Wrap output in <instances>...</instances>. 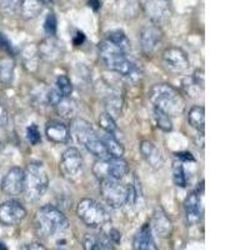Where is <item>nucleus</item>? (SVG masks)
<instances>
[{"label":"nucleus","instance_id":"1","mask_svg":"<svg viewBox=\"0 0 250 250\" xmlns=\"http://www.w3.org/2000/svg\"><path fill=\"white\" fill-rule=\"evenodd\" d=\"M149 99L156 109L169 117H179L185 109V102L180 93L169 84H155L149 91Z\"/></svg>","mask_w":250,"mask_h":250},{"label":"nucleus","instance_id":"2","mask_svg":"<svg viewBox=\"0 0 250 250\" xmlns=\"http://www.w3.org/2000/svg\"><path fill=\"white\" fill-rule=\"evenodd\" d=\"M35 230L40 236H51L62 233L69 228L68 218L53 205L40 208L35 214Z\"/></svg>","mask_w":250,"mask_h":250},{"label":"nucleus","instance_id":"3","mask_svg":"<svg viewBox=\"0 0 250 250\" xmlns=\"http://www.w3.org/2000/svg\"><path fill=\"white\" fill-rule=\"evenodd\" d=\"M24 190L26 199L37 202L46 193L49 187V178L44 165L40 162H31L24 170Z\"/></svg>","mask_w":250,"mask_h":250},{"label":"nucleus","instance_id":"4","mask_svg":"<svg viewBox=\"0 0 250 250\" xmlns=\"http://www.w3.org/2000/svg\"><path fill=\"white\" fill-rule=\"evenodd\" d=\"M99 55L106 68L123 77H131L134 73V64L128 59L126 53L111 44L108 40H104L99 44Z\"/></svg>","mask_w":250,"mask_h":250},{"label":"nucleus","instance_id":"5","mask_svg":"<svg viewBox=\"0 0 250 250\" xmlns=\"http://www.w3.org/2000/svg\"><path fill=\"white\" fill-rule=\"evenodd\" d=\"M77 214L84 224L90 228H100L110 223V215L108 211L95 200L83 199L78 204Z\"/></svg>","mask_w":250,"mask_h":250},{"label":"nucleus","instance_id":"6","mask_svg":"<svg viewBox=\"0 0 250 250\" xmlns=\"http://www.w3.org/2000/svg\"><path fill=\"white\" fill-rule=\"evenodd\" d=\"M100 193L104 200L113 208H122L128 203V185L123 184L120 180H102Z\"/></svg>","mask_w":250,"mask_h":250},{"label":"nucleus","instance_id":"7","mask_svg":"<svg viewBox=\"0 0 250 250\" xmlns=\"http://www.w3.org/2000/svg\"><path fill=\"white\" fill-rule=\"evenodd\" d=\"M59 169L62 174L69 180H78L83 175V158L79 150L68 148L62 153Z\"/></svg>","mask_w":250,"mask_h":250},{"label":"nucleus","instance_id":"8","mask_svg":"<svg viewBox=\"0 0 250 250\" xmlns=\"http://www.w3.org/2000/svg\"><path fill=\"white\" fill-rule=\"evenodd\" d=\"M163 64L164 68L171 74H183L189 69V59L183 49L170 46L163 53Z\"/></svg>","mask_w":250,"mask_h":250},{"label":"nucleus","instance_id":"9","mask_svg":"<svg viewBox=\"0 0 250 250\" xmlns=\"http://www.w3.org/2000/svg\"><path fill=\"white\" fill-rule=\"evenodd\" d=\"M26 216L24 205L18 200H8L0 205V224L12 227L23 222Z\"/></svg>","mask_w":250,"mask_h":250},{"label":"nucleus","instance_id":"10","mask_svg":"<svg viewBox=\"0 0 250 250\" xmlns=\"http://www.w3.org/2000/svg\"><path fill=\"white\" fill-rule=\"evenodd\" d=\"M24 170L21 168L14 167L4 175L1 182V190L5 195L17 196L24 190Z\"/></svg>","mask_w":250,"mask_h":250},{"label":"nucleus","instance_id":"11","mask_svg":"<svg viewBox=\"0 0 250 250\" xmlns=\"http://www.w3.org/2000/svg\"><path fill=\"white\" fill-rule=\"evenodd\" d=\"M185 216L189 225L199 224L203 219L204 207H203V195L198 193H191L187 196L184 203Z\"/></svg>","mask_w":250,"mask_h":250},{"label":"nucleus","instance_id":"12","mask_svg":"<svg viewBox=\"0 0 250 250\" xmlns=\"http://www.w3.org/2000/svg\"><path fill=\"white\" fill-rule=\"evenodd\" d=\"M162 40V30L156 25H146L140 31V44L145 53H153Z\"/></svg>","mask_w":250,"mask_h":250},{"label":"nucleus","instance_id":"13","mask_svg":"<svg viewBox=\"0 0 250 250\" xmlns=\"http://www.w3.org/2000/svg\"><path fill=\"white\" fill-rule=\"evenodd\" d=\"M45 135L50 142L64 144L70 138V130L64 123L59 122V120H50L46 124Z\"/></svg>","mask_w":250,"mask_h":250},{"label":"nucleus","instance_id":"14","mask_svg":"<svg viewBox=\"0 0 250 250\" xmlns=\"http://www.w3.org/2000/svg\"><path fill=\"white\" fill-rule=\"evenodd\" d=\"M71 130L74 133L75 138L79 143H82L83 145H85L86 143H89L90 140L98 138L97 133L93 129L91 124H89L86 120L82 119V118H75L73 122H71Z\"/></svg>","mask_w":250,"mask_h":250},{"label":"nucleus","instance_id":"15","mask_svg":"<svg viewBox=\"0 0 250 250\" xmlns=\"http://www.w3.org/2000/svg\"><path fill=\"white\" fill-rule=\"evenodd\" d=\"M140 153L143 154L144 159L146 160L151 168L159 169L162 168L163 164H164V158H163V154L160 153V150L156 148L155 145L153 144L149 140H143L140 143Z\"/></svg>","mask_w":250,"mask_h":250},{"label":"nucleus","instance_id":"16","mask_svg":"<svg viewBox=\"0 0 250 250\" xmlns=\"http://www.w3.org/2000/svg\"><path fill=\"white\" fill-rule=\"evenodd\" d=\"M133 250H158L149 225H144L135 234L133 242Z\"/></svg>","mask_w":250,"mask_h":250},{"label":"nucleus","instance_id":"17","mask_svg":"<svg viewBox=\"0 0 250 250\" xmlns=\"http://www.w3.org/2000/svg\"><path fill=\"white\" fill-rule=\"evenodd\" d=\"M151 227L155 230V233L159 236H169L171 233V222L164 213L163 209H156L153 216V222H151Z\"/></svg>","mask_w":250,"mask_h":250},{"label":"nucleus","instance_id":"18","mask_svg":"<svg viewBox=\"0 0 250 250\" xmlns=\"http://www.w3.org/2000/svg\"><path fill=\"white\" fill-rule=\"evenodd\" d=\"M129 173V165L123 158H109L108 159V179L120 180Z\"/></svg>","mask_w":250,"mask_h":250},{"label":"nucleus","instance_id":"19","mask_svg":"<svg viewBox=\"0 0 250 250\" xmlns=\"http://www.w3.org/2000/svg\"><path fill=\"white\" fill-rule=\"evenodd\" d=\"M20 12L25 19H34L43 12V0H23L20 4Z\"/></svg>","mask_w":250,"mask_h":250},{"label":"nucleus","instance_id":"20","mask_svg":"<svg viewBox=\"0 0 250 250\" xmlns=\"http://www.w3.org/2000/svg\"><path fill=\"white\" fill-rule=\"evenodd\" d=\"M188 120L189 124L193 126L196 130H204L205 125V109L204 106L196 105L193 106L188 114Z\"/></svg>","mask_w":250,"mask_h":250},{"label":"nucleus","instance_id":"21","mask_svg":"<svg viewBox=\"0 0 250 250\" xmlns=\"http://www.w3.org/2000/svg\"><path fill=\"white\" fill-rule=\"evenodd\" d=\"M102 142L105 145L106 151L109 153L110 158H123V155H124V146L111 134L106 133L102 138Z\"/></svg>","mask_w":250,"mask_h":250},{"label":"nucleus","instance_id":"22","mask_svg":"<svg viewBox=\"0 0 250 250\" xmlns=\"http://www.w3.org/2000/svg\"><path fill=\"white\" fill-rule=\"evenodd\" d=\"M15 64L10 58H4L0 60V82L3 84H10L14 77Z\"/></svg>","mask_w":250,"mask_h":250},{"label":"nucleus","instance_id":"23","mask_svg":"<svg viewBox=\"0 0 250 250\" xmlns=\"http://www.w3.org/2000/svg\"><path fill=\"white\" fill-rule=\"evenodd\" d=\"M144 8L154 19H160L167 12L165 0H144Z\"/></svg>","mask_w":250,"mask_h":250},{"label":"nucleus","instance_id":"24","mask_svg":"<svg viewBox=\"0 0 250 250\" xmlns=\"http://www.w3.org/2000/svg\"><path fill=\"white\" fill-rule=\"evenodd\" d=\"M106 40L110 42L111 44H114L115 46H118L119 49H122L125 53H128V50L130 49V42H129L128 37L125 35L124 31L122 30L110 31L108 34V39Z\"/></svg>","mask_w":250,"mask_h":250},{"label":"nucleus","instance_id":"25","mask_svg":"<svg viewBox=\"0 0 250 250\" xmlns=\"http://www.w3.org/2000/svg\"><path fill=\"white\" fill-rule=\"evenodd\" d=\"M84 146L88 149V151H90L93 155H95L97 158H99V159H109V158H110L109 153L106 151L105 145H104V143H103L102 139H99V138H95V139L90 140V142L86 143Z\"/></svg>","mask_w":250,"mask_h":250},{"label":"nucleus","instance_id":"26","mask_svg":"<svg viewBox=\"0 0 250 250\" xmlns=\"http://www.w3.org/2000/svg\"><path fill=\"white\" fill-rule=\"evenodd\" d=\"M123 99L119 97H109L108 99L105 100V109L109 115H110L113 119H117V118L122 117V113H123Z\"/></svg>","mask_w":250,"mask_h":250},{"label":"nucleus","instance_id":"27","mask_svg":"<svg viewBox=\"0 0 250 250\" xmlns=\"http://www.w3.org/2000/svg\"><path fill=\"white\" fill-rule=\"evenodd\" d=\"M84 250H105L106 245L102 239L93 234H85L82 240Z\"/></svg>","mask_w":250,"mask_h":250},{"label":"nucleus","instance_id":"28","mask_svg":"<svg viewBox=\"0 0 250 250\" xmlns=\"http://www.w3.org/2000/svg\"><path fill=\"white\" fill-rule=\"evenodd\" d=\"M154 115H155L156 124L163 131H171L173 130V123H171L170 117L168 114L163 113L159 109H154Z\"/></svg>","mask_w":250,"mask_h":250},{"label":"nucleus","instance_id":"29","mask_svg":"<svg viewBox=\"0 0 250 250\" xmlns=\"http://www.w3.org/2000/svg\"><path fill=\"white\" fill-rule=\"evenodd\" d=\"M173 173H174V183L180 188L187 187L188 178H187V173H185L183 163H175V164H174Z\"/></svg>","mask_w":250,"mask_h":250},{"label":"nucleus","instance_id":"30","mask_svg":"<svg viewBox=\"0 0 250 250\" xmlns=\"http://www.w3.org/2000/svg\"><path fill=\"white\" fill-rule=\"evenodd\" d=\"M57 88L64 98L70 97V94L73 93V84L66 75H59L57 78Z\"/></svg>","mask_w":250,"mask_h":250},{"label":"nucleus","instance_id":"31","mask_svg":"<svg viewBox=\"0 0 250 250\" xmlns=\"http://www.w3.org/2000/svg\"><path fill=\"white\" fill-rule=\"evenodd\" d=\"M99 125L100 128H102L103 130H105L108 134H113L114 131L117 130V123H115V119H113L108 113L100 114Z\"/></svg>","mask_w":250,"mask_h":250},{"label":"nucleus","instance_id":"32","mask_svg":"<svg viewBox=\"0 0 250 250\" xmlns=\"http://www.w3.org/2000/svg\"><path fill=\"white\" fill-rule=\"evenodd\" d=\"M57 25H58V20H57V17H55V14L54 13H49L45 21H44V30H45L46 35H49V37L55 35V33H57Z\"/></svg>","mask_w":250,"mask_h":250},{"label":"nucleus","instance_id":"33","mask_svg":"<svg viewBox=\"0 0 250 250\" xmlns=\"http://www.w3.org/2000/svg\"><path fill=\"white\" fill-rule=\"evenodd\" d=\"M26 137H28V140L33 145H38L42 142V135H40L39 128L35 124L28 126V129H26Z\"/></svg>","mask_w":250,"mask_h":250},{"label":"nucleus","instance_id":"34","mask_svg":"<svg viewBox=\"0 0 250 250\" xmlns=\"http://www.w3.org/2000/svg\"><path fill=\"white\" fill-rule=\"evenodd\" d=\"M46 98H48L49 104H51L53 106H58L60 104V102L64 99V97L62 95V93L58 90V88L51 89V90L48 93V97Z\"/></svg>","mask_w":250,"mask_h":250},{"label":"nucleus","instance_id":"35","mask_svg":"<svg viewBox=\"0 0 250 250\" xmlns=\"http://www.w3.org/2000/svg\"><path fill=\"white\" fill-rule=\"evenodd\" d=\"M23 0H1L3 6L6 10H10V12H14L15 9H18L20 6Z\"/></svg>","mask_w":250,"mask_h":250},{"label":"nucleus","instance_id":"36","mask_svg":"<svg viewBox=\"0 0 250 250\" xmlns=\"http://www.w3.org/2000/svg\"><path fill=\"white\" fill-rule=\"evenodd\" d=\"M9 123V115H8V110L4 106V104L0 103V128H4Z\"/></svg>","mask_w":250,"mask_h":250},{"label":"nucleus","instance_id":"37","mask_svg":"<svg viewBox=\"0 0 250 250\" xmlns=\"http://www.w3.org/2000/svg\"><path fill=\"white\" fill-rule=\"evenodd\" d=\"M193 79L194 82L196 83V85L202 86V89L204 88V70H203V69H198V70L194 73Z\"/></svg>","mask_w":250,"mask_h":250},{"label":"nucleus","instance_id":"38","mask_svg":"<svg viewBox=\"0 0 250 250\" xmlns=\"http://www.w3.org/2000/svg\"><path fill=\"white\" fill-rule=\"evenodd\" d=\"M26 250H48V249H46L43 244H40V243H31Z\"/></svg>","mask_w":250,"mask_h":250},{"label":"nucleus","instance_id":"39","mask_svg":"<svg viewBox=\"0 0 250 250\" xmlns=\"http://www.w3.org/2000/svg\"><path fill=\"white\" fill-rule=\"evenodd\" d=\"M0 250H6V248L4 247L3 243H0Z\"/></svg>","mask_w":250,"mask_h":250},{"label":"nucleus","instance_id":"40","mask_svg":"<svg viewBox=\"0 0 250 250\" xmlns=\"http://www.w3.org/2000/svg\"><path fill=\"white\" fill-rule=\"evenodd\" d=\"M0 171H1V167H0Z\"/></svg>","mask_w":250,"mask_h":250}]
</instances>
